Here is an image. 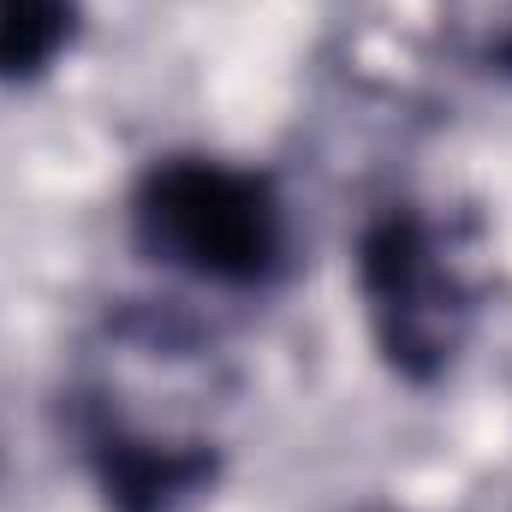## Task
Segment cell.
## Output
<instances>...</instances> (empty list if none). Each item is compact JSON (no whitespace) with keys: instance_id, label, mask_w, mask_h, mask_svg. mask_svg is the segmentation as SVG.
Returning <instances> with one entry per match:
<instances>
[{"instance_id":"cell-1","label":"cell","mask_w":512,"mask_h":512,"mask_svg":"<svg viewBox=\"0 0 512 512\" xmlns=\"http://www.w3.org/2000/svg\"><path fill=\"white\" fill-rule=\"evenodd\" d=\"M137 245L215 286H262L286 262V209L262 173L227 161H155L131 197Z\"/></svg>"},{"instance_id":"cell-2","label":"cell","mask_w":512,"mask_h":512,"mask_svg":"<svg viewBox=\"0 0 512 512\" xmlns=\"http://www.w3.org/2000/svg\"><path fill=\"white\" fill-rule=\"evenodd\" d=\"M358 286L382 358L405 382H435L465 334V286L435 227L411 209L370 221L358 239Z\"/></svg>"},{"instance_id":"cell-3","label":"cell","mask_w":512,"mask_h":512,"mask_svg":"<svg viewBox=\"0 0 512 512\" xmlns=\"http://www.w3.org/2000/svg\"><path fill=\"white\" fill-rule=\"evenodd\" d=\"M90 459H96V483L114 512H179L215 477V459L203 447H167V441L126 435V429H96Z\"/></svg>"},{"instance_id":"cell-4","label":"cell","mask_w":512,"mask_h":512,"mask_svg":"<svg viewBox=\"0 0 512 512\" xmlns=\"http://www.w3.org/2000/svg\"><path fill=\"white\" fill-rule=\"evenodd\" d=\"M78 0H0V84H30L72 42Z\"/></svg>"},{"instance_id":"cell-5","label":"cell","mask_w":512,"mask_h":512,"mask_svg":"<svg viewBox=\"0 0 512 512\" xmlns=\"http://www.w3.org/2000/svg\"><path fill=\"white\" fill-rule=\"evenodd\" d=\"M501 60H507V66H512V42H507V48H501Z\"/></svg>"}]
</instances>
